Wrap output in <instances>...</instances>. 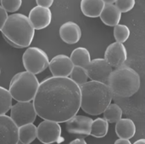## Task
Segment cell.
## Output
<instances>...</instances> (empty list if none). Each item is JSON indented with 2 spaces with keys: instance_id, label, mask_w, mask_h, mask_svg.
<instances>
[{
  "instance_id": "cell-7",
  "label": "cell",
  "mask_w": 145,
  "mask_h": 144,
  "mask_svg": "<svg viewBox=\"0 0 145 144\" xmlns=\"http://www.w3.org/2000/svg\"><path fill=\"white\" fill-rule=\"evenodd\" d=\"M10 118L18 127L33 123L37 118L33 102H17L10 108Z\"/></svg>"
},
{
  "instance_id": "cell-15",
  "label": "cell",
  "mask_w": 145,
  "mask_h": 144,
  "mask_svg": "<svg viewBox=\"0 0 145 144\" xmlns=\"http://www.w3.org/2000/svg\"><path fill=\"white\" fill-rule=\"evenodd\" d=\"M59 36L65 43L74 44L81 39L82 30L76 23L67 21L61 25L59 28Z\"/></svg>"
},
{
  "instance_id": "cell-25",
  "label": "cell",
  "mask_w": 145,
  "mask_h": 144,
  "mask_svg": "<svg viewBox=\"0 0 145 144\" xmlns=\"http://www.w3.org/2000/svg\"><path fill=\"white\" fill-rule=\"evenodd\" d=\"M114 37L118 43H125L130 37V29L123 24H118L114 26Z\"/></svg>"
},
{
  "instance_id": "cell-18",
  "label": "cell",
  "mask_w": 145,
  "mask_h": 144,
  "mask_svg": "<svg viewBox=\"0 0 145 144\" xmlns=\"http://www.w3.org/2000/svg\"><path fill=\"white\" fill-rule=\"evenodd\" d=\"M103 0H82L81 9L84 15L91 18L99 17L105 7Z\"/></svg>"
},
{
  "instance_id": "cell-6",
  "label": "cell",
  "mask_w": 145,
  "mask_h": 144,
  "mask_svg": "<svg viewBox=\"0 0 145 144\" xmlns=\"http://www.w3.org/2000/svg\"><path fill=\"white\" fill-rule=\"evenodd\" d=\"M22 62L27 72L36 75L48 67L49 59L43 50L37 47H29L22 55Z\"/></svg>"
},
{
  "instance_id": "cell-32",
  "label": "cell",
  "mask_w": 145,
  "mask_h": 144,
  "mask_svg": "<svg viewBox=\"0 0 145 144\" xmlns=\"http://www.w3.org/2000/svg\"><path fill=\"white\" fill-rule=\"evenodd\" d=\"M133 144H145V139L142 138V139H139L138 141H136Z\"/></svg>"
},
{
  "instance_id": "cell-2",
  "label": "cell",
  "mask_w": 145,
  "mask_h": 144,
  "mask_svg": "<svg viewBox=\"0 0 145 144\" xmlns=\"http://www.w3.org/2000/svg\"><path fill=\"white\" fill-rule=\"evenodd\" d=\"M81 108L90 115H99L111 103L113 92L106 83L87 81L80 86Z\"/></svg>"
},
{
  "instance_id": "cell-36",
  "label": "cell",
  "mask_w": 145,
  "mask_h": 144,
  "mask_svg": "<svg viewBox=\"0 0 145 144\" xmlns=\"http://www.w3.org/2000/svg\"><path fill=\"white\" fill-rule=\"evenodd\" d=\"M0 3H1V0H0Z\"/></svg>"
},
{
  "instance_id": "cell-10",
  "label": "cell",
  "mask_w": 145,
  "mask_h": 144,
  "mask_svg": "<svg viewBox=\"0 0 145 144\" xmlns=\"http://www.w3.org/2000/svg\"><path fill=\"white\" fill-rule=\"evenodd\" d=\"M19 127L10 116L0 115V144H16L19 142Z\"/></svg>"
},
{
  "instance_id": "cell-12",
  "label": "cell",
  "mask_w": 145,
  "mask_h": 144,
  "mask_svg": "<svg viewBox=\"0 0 145 144\" xmlns=\"http://www.w3.org/2000/svg\"><path fill=\"white\" fill-rule=\"evenodd\" d=\"M105 59L113 67L116 68L122 66L127 59V51L125 45L118 42L110 44L105 50Z\"/></svg>"
},
{
  "instance_id": "cell-21",
  "label": "cell",
  "mask_w": 145,
  "mask_h": 144,
  "mask_svg": "<svg viewBox=\"0 0 145 144\" xmlns=\"http://www.w3.org/2000/svg\"><path fill=\"white\" fill-rule=\"evenodd\" d=\"M108 131L109 123L104 118H97L96 120H93L90 132L91 136L97 138H102L107 135Z\"/></svg>"
},
{
  "instance_id": "cell-14",
  "label": "cell",
  "mask_w": 145,
  "mask_h": 144,
  "mask_svg": "<svg viewBox=\"0 0 145 144\" xmlns=\"http://www.w3.org/2000/svg\"><path fill=\"white\" fill-rule=\"evenodd\" d=\"M73 63L66 55H58L49 62L48 67L54 77H69L72 69Z\"/></svg>"
},
{
  "instance_id": "cell-9",
  "label": "cell",
  "mask_w": 145,
  "mask_h": 144,
  "mask_svg": "<svg viewBox=\"0 0 145 144\" xmlns=\"http://www.w3.org/2000/svg\"><path fill=\"white\" fill-rule=\"evenodd\" d=\"M85 69L91 80L101 83H107V80L112 72V67L105 61V58L92 60Z\"/></svg>"
},
{
  "instance_id": "cell-28",
  "label": "cell",
  "mask_w": 145,
  "mask_h": 144,
  "mask_svg": "<svg viewBox=\"0 0 145 144\" xmlns=\"http://www.w3.org/2000/svg\"><path fill=\"white\" fill-rule=\"evenodd\" d=\"M8 12L0 5V31L3 28L7 18H8Z\"/></svg>"
},
{
  "instance_id": "cell-8",
  "label": "cell",
  "mask_w": 145,
  "mask_h": 144,
  "mask_svg": "<svg viewBox=\"0 0 145 144\" xmlns=\"http://www.w3.org/2000/svg\"><path fill=\"white\" fill-rule=\"evenodd\" d=\"M61 132L59 123L52 120H43L37 127V137L43 144L61 142L60 140H64L61 137Z\"/></svg>"
},
{
  "instance_id": "cell-4",
  "label": "cell",
  "mask_w": 145,
  "mask_h": 144,
  "mask_svg": "<svg viewBox=\"0 0 145 144\" xmlns=\"http://www.w3.org/2000/svg\"><path fill=\"white\" fill-rule=\"evenodd\" d=\"M113 94L121 97H130L140 88L139 74L128 66H121L112 70L107 83Z\"/></svg>"
},
{
  "instance_id": "cell-30",
  "label": "cell",
  "mask_w": 145,
  "mask_h": 144,
  "mask_svg": "<svg viewBox=\"0 0 145 144\" xmlns=\"http://www.w3.org/2000/svg\"><path fill=\"white\" fill-rule=\"evenodd\" d=\"M115 144H132V143L129 141V139H123V138H119L117 139Z\"/></svg>"
},
{
  "instance_id": "cell-23",
  "label": "cell",
  "mask_w": 145,
  "mask_h": 144,
  "mask_svg": "<svg viewBox=\"0 0 145 144\" xmlns=\"http://www.w3.org/2000/svg\"><path fill=\"white\" fill-rule=\"evenodd\" d=\"M13 98L8 91L3 86H0V115L5 114L12 107Z\"/></svg>"
},
{
  "instance_id": "cell-26",
  "label": "cell",
  "mask_w": 145,
  "mask_h": 144,
  "mask_svg": "<svg viewBox=\"0 0 145 144\" xmlns=\"http://www.w3.org/2000/svg\"><path fill=\"white\" fill-rule=\"evenodd\" d=\"M22 0H1L0 5L7 11L10 13L16 12L21 6Z\"/></svg>"
},
{
  "instance_id": "cell-5",
  "label": "cell",
  "mask_w": 145,
  "mask_h": 144,
  "mask_svg": "<svg viewBox=\"0 0 145 144\" xmlns=\"http://www.w3.org/2000/svg\"><path fill=\"white\" fill-rule=\"evenodd\" d=\"M37 76L30 72L24 71L16 73L9 84V93L17 102H31L39 87Z\"/></svg>"
},
{
  "instance_id": "cell-31",
  "label": "cell",
  "mask_w": 145,
  "mask_h": 144,
  "mask_svg": "<svg viewBox=\"0 0 145 144\" xmlns=\"http://www.w3.org/2000/svg\"><path fill=\"white\" fill-rule=\"evenodd\" d=\"M69 144H88V143H87V142H86L84 139H82V138H76V139H75V140L71 141V142Z\"/></svg>"
},
{
  "instance_id": "cell-35",
  "label": "cell",
  "mask_w": 145,
  "mask_h": 144,
  "mask_svg": "<svg viewBox=\"0 0 145 144\" xmlns=\"http://www.w3.org/2000/svg\"><path fill=\"white\" fill-rule=\"evenodd\" d=\"M0 73H1V69H0Z\"/></svg>"
},
{
  "instance_id": "cell-24",
  "label": "cell",
  "mask_w": 145,
  "mask_h": 144,
  "mask_svg": "<svg viewBox=\"0 0 145 144\" xmlns=\"http://www.w3.org/2000/svg\"><path fill=\"white\" fill-rule=\"evenodd\" d=\"M70 79L73 82H75L77 85L81 86L88 81V76L85 67H79V66H74L73 69L70 74Z\"/></svg>"
},
{
  "instance_id": "cell-19",
  "label": "cell",
  "mask_w": 145,
  "mask_h": 144,
  "mask_svg": "<svg viewBox=\"0 0 145 144\" xmlns=\"http://www.w3.org/2000/svg\"><path fill=\"white\" fill-rule=\"evenodd\" d=\"M71 60L74 66L86 67L91 61V55L88 49L78 47L75 49L71 55Z\"/></svg>"
},
{
  "instance_id": "cell-11",
  "label": "cell",
  "mask_w": 145,
  "mask_h": 144,
  "mask_svg": "<svg viewBox=\"0 0 145 144\" xmlns=\"http://www.w3.org/2000/svg\"><path fill=\"white\" fill-rule=\"evenodd\" d=\"M93 120L90 117L76 114L66 121L65 128L70 134L87 137L90 135Z\"/></svg>"
},
{
  "instance_id": "cell-17",
  "label": "cell",
  "mask_w": 145,
  "mask_h": 144,
  "mask_svg": "<svg viewBox=\"0 0 145 144\" xmlns=\"http://www.w3.org/2000/svg\"><path fill=\"white\" fill-rule=\"evenodd\" d=\"M116 133L119 138L131 139L135 136L136 126L131 119L121 118L120 120L116 122Z\"/></svg>"
},
{
  "instance_id": "cell-13",
  "label": "cell",
  "mask_w": 145,
  "mask_h": 144,
  "mask_svg": "<svg viewBox=\"0 0 145 144\" xmlns=\"http://www.w3.org/2000/svg\"><path fill=\"white\" fill-rule=\"evenodd\" d=\"M28 18L35 30H41L50 25L52 21V12L49 8L37 5L31 9Z\"/></svg>"
},
{
  "instance_id": "cell-34",
  "label": "cell",
  "mask_w": 145,
  "mask_h": 144,
  "mask_svg": "<svg viewBox=\"0 0 145 144\" xmlns=\"http://www.w3.org/2000/svg\"><path fill=\"white\" fill-rule=\"evenodd\" d=\"M16 144H25V143H21L20 141H19V142H18Z\"/></svg>"
},
{
  "instance_id": "cell-29",
  "label": "cell",
  "mask_w": 145,
  "mask_h": 144,
  "mask_svg": "<svg viewBox=\"0 0 145 144\" xmlns=\"http://www.w3.org/2000/svg\"><path fill=\"white\" fill-rule=\"evenodd\" d=\"M36 2L38 6L45 8H50L54 3V0H36Z\"/></svg>"
},
{
  "instance_id": "cell-20",
  "label": "cell",
  "mask_w": 145,
  "mask_h": 144,
  "mask_svg": "<svg viewBox=\"0 0 145 144\" xmlns=\"http://www.w3.org/2000/svg\"><path fill=\"white\" fill-rule=\"evenodd\" d=\"M18 132L19 141L25 144L31 143L37 138V126L33 123L20 126Z\"/></svg>"
},
{
  "instance_id": "cell-3",
  "label": "cell",
  "mask_w": 145,
  "mask_h": 144,
  "mask_svg": "<svg viewBox=\"0 0 145 144\" xmlns=\"http://www.w3.org/2000/svg\"><path fill=\"white\" fill-rule=\"evenodd\" d=\"M1 32L9 44L19 49L29 47L35 35V29L29 18L20 13L8 16Z\"/></svg>"
},
{
  "instance_id": "cell-33",
  "label": "cell",
  "mask_w": 145,
  "mask_h": 144,
  "mask_svg": "<svg viewBox=\"0 0 145 144\" xmlns=\"http://www.w3.org/2000/svg\"><path fill=\"white\" fill-rule=\"evenodd\" d=\"M105 3H114L116 0H103Z\"/></svg>"
},
{
  "instance_id": "cell-22",
  "label": "cell",
  "mask_w": 145,
  "mask_h": 144,
  "mask_svg": "<svg viewBox=\"0 0 145 144\" xmlns=\"http://www.w3.org/2000/svg\"><path fill=\"white\" fill-rule=\"evenodd\" d=\"M104 119L108 123H116L122 118V109L116 103H110L103 112Z\"/></svg>"
},
{
  "instance_id": "cell-16",
  "label": "cell",
  "mask_w": 145,
  "mask_h": 144,
  "mask_svg": "<svg viewBox=\"0 0 145 144\" xmlns=\"http://www.w3.org/2000/svg\"><path fill=\"white\" fill-rule=\"evenodd\" d=\"M101 20L109 26H115L119 24L121 18V12L113 3H105L100 14Z\"/></svg>"
},
{
  "instance_id": "cell-1",
  "label": "cell",
  "mask_w": 145,
  "mask_h": 144,
  "mask_svg": "<svg viewBox=\"0 0 145 144\" xmlns=\"http://www.w3.org/2000/svg\"><path fill=\"white\" fill-rule=\"evenodd\" d=\"M32 101L40 118L64 123L81 108L80 86L69 77H49L40 83Z\"/></svg>"
},
{
  "instance_id": "cell-27",
  "label": "cell",
  "mask_w": 145,
  "mask_h": 144,
  "mask_svg": "<svg viewBox=\"0 0 145 144\" xmlns=\"http://www.w3.org/2000/svg\"><path fill=\"white\" fill-rule=\"evenodd\" d=\"M116 6L121 13H127L135 6V0H116Z\"/></svg>"
}]
</instances>
